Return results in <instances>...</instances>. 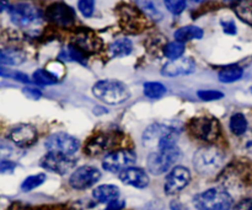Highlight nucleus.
<instances>
[{
  "instance_id": "13",
  "label": "nucleus",
  "mask_w": 252,
  "mask_h": 210,
  "mask_svg": "<svg viewBox=\"0 0 252 210\" xmlns=\"http://www.w3.org/2000/svg\"><path fill=\"white\" fill-rule=\"evenodd\" d=\"M9 139L19 148H30L37 142V130L30 124L15 125L9 133Z\"/></svg>"
},
{
  "instance_id": "5",
  "label": "nucleus",
  "mask_w": 252,
  "mask_h": 210,
  "mask_svg": "<svg viewBox=\"0 0 252 210\" xmlns=\"http://www.w3.org/2000/svg\"><path fill=\"white\" fill-rule=\"evenodd\" d=\"M189 133L203 142L212 143L220 135V124L213 117H196L189 124Z\"/></svg>"
},
{
  "instance_id": "41",
  "label": "nucleus",
  "mask_w": 252,
  "mask_h": 210,
  "mask_svg": "<svg viewBox=\"0 0 252 210\" xmlns=\"http://www.w3.org/2000/svg\"><path fill=\"white\" fill-rule=\"evenodd\" d=\"M192 1H194V2H202V1H204V0H192Z\"/></svg>"
},
{
  "instance_id": "31",
  "label": "nucleus",
  "mask_w": 252,
  "mask_h": 210,
  "mask_svg": "<svg viewBox=\"0 0 252 210\" xmlns=\"http://www.w3.org/2000/svg\"><path fill=\"white\" fill-rule=\"evenodd\" d=\"M78 7L83 16L90 17L95 9V0H79Z\"/></svg>"
},
{
  "instance_id": "9",
  "label": "nucleus",
  "mask_w": 252,
  "mask_h": 210,
  "mask_svg": "<svg viewBox=\"0 0 252 210\" xmlns=\"http://www.w3.org/2000/svg\"><path fill=\"white\" fill-rule=\"evenodd\" d=\"M44 147L47 148L48 151L73 155L80 148V142L75 137L66 134V133H54L47 138L44 142Z\"/></svg>"
},
{
  "instance_id": "3",
  "label": "nucleus",
  "mask_w": 252,
  "mask_h": 210,
  "mask_svg": "<svg viewBox=\"0 0 252 210\" xmlns=\"http://www.w3.org/2000/svg\"><path fill=\"white\" fill-rule=\"evenodd\" d=\"M233 198L223 188H211L196 194L193 206L197 210H230Z\"/></svg>"
},
{
  "instance_id": "4",
  "label": "nucleus",
  "mask_w": 252,
  "mask_h": 210,
  "mask_svg": "<svg viewBox=\"0 0 252 210\" xmlns=\"http://www.w3.org/2000/svg\"><path fill=\"white\" fill-rule=\"evenodd\" d=\"M181 150L179 147L172 149L154 151L147 159V166L150 174L162 175L172 169L175 164L181 159Z\"/></svg>"
},
{
  "instance_id": "27",
  "label": "nucleus",
  "mask_w": 252,
  "mask_h": 210,
  "mask_svg": "<svg viewBox=\"0 0 252 210\" xmlns=\"http://www.w3.org/2000/svg\"><path fill=\"white\" fill-rule=\"evenodd\" d=\"M166 93V88L161 83H150L144 84V95L149 98H160Z\"/></svg>"
},
{
  "instance_id": "36",
  "label": "nucleus",
  "mask_w": 252,
  "mask_h": 210,
  "mask_svg": "<svg viewBox=\"0 0 252 210\" xmlns=\"http://www.w3.org/2000/svg\"><path fill=\"white\" fill-rule=\"evenodd\" d=\"M15 167H16V164L10 161V160H2V161L0 162V172H1V174H12Z\"/></svg>"
},
{
  "instance_id": "15",
  "label": "nucleus",
  "mask_w": 252,
  "mask_h": 210,
  "mask_svg": "<svg viewBox=\"0 0 252 210\" xmlns=\"http://www.w3.org/2000/svg\"><path fill=\"white\" fill-rule=\"evenodd\" d=\"M118 177H120L122 183L139 189H143L149 186L150 182L148 174L144 170L140 169V167H128L125 171L118 174Z\"/></svg>"
},
{
  "instance_id": "37",
  "label": "nucleus",
  "mask_w": 252,
  "mask_h": 210,
  "mask_svg": "<svg viewBox=\"0 0 252 210\" xmlns=\"http://www.w3.org/2000/svg\"><path fill=\"white\" fill-rule=\"evenodd\" d=\"M235 210H252V198L243 199L236 204Z\"/></svg>"
},
{
  "instance_id": "2",
  "label": "nucleus",
  "mask_w": 252,
  "mask_h": 210,
  "mask_svg": "<svg viewBox=\"0 0 252 210\" xmlns=\"http://www.w3.org/2000/svg\"><path fill=\"white\" fill-rule=\"evenodd\" d=\"M224 160L225 156L220 149L216 147H204L194 152L193 166L198 174L212 176L223 167Z\"/></svg>"
},
{
  "instance_id": "40",
  "label": "nucleus",
  "mask_w": 252,
  "mask_h": 210,
  "mask_svg": "<svg viewBox=\"0 0 252 210\" xmlns=\"http://www.w3.org/2000/svg\"><path fill=\"white\" fill-rule=\"evenodd\" d=\"M171 209L172 210H185L184 206H182L180 202H176V201L172 202V203H171Z\"/></svg>"
},
{
  "instance_id": "28",
  "label": "nucleus",
  "mask_w": 252,
  "mask_h": 210,
  "mask_svg": "<svg viewBox=\"0 0 252 210\" xmlns=\"http://www.w3.org/2000/svg\"><path fill=\"white\" fill-rule=\"evenodd\" d=\"M32 79H33V81L36 84L44 86L54 85V84L58 83V79H57L52 73L44 70V69H38V70L34 71L33 75H32Z\"/></svg>"
},
{
  "instance_id": "1",
  "label": "nucleus",
  "mask_w": 252,
  "mask_h": 210,
  "mask_svg": "<svg viewBox=\"0 0 252 210\" xmlns=\"http://www.w3.org/2000/svg\"><path fill=\"white\" fill-rule=\"evenodd\" d=\"M93 93L96 98L107 105H120L130 97V91L122 81L106 79L94 85Z\"/></svg>"
},
{
  "instance_id": "25",
  "label": "nucleus",
  "mask_w": 252,
  "mask_h": 210,
  "mask_svg": "<svg viewBox=\"0 0 252 210\" xmlns=\"http://www.w3.org/2000/svg\"><path fill=\"white\" fill-rule=\"evenodd\" d=\"M59 58L62 59H65V60H74V61H78V63L86 64V56H85V52L81 51L79 47H76L75 44H69L65 49H63L59 56Z\"/></svg>"
},
{
  "instance_id": "30",
  "label": "nucleus",
  "mask_w": 252,
  "mask_h": 210,
  "mask_svg": "<svg viewBox=\"0 0 252 210\" xmlns=\"http://www.w3.org/2000/svg\"><path fill=\"white\" fill-rule=\"evenodd\" d=\"M165 6L171 14L180 15L187 6L186 0H164Z\"/></svg>"
},
{
  "instance_id": "35",
  "label": "nucleus",
  "mask_w": 252,
  "mask_h": 210,
  "mask_svg": "<svg viewBox=\"0 0 252 210\" xmlns=\"http://www.w3.org/2000/svg\"><path fill=\"white\" fill-rule=\"evenodd\" d=\"M221 26H223V30L225 33L228 34H236L238 33V29H236V25L233 20H223L221 21Z\"/></svg>"
},
{
  "instance_id": "39",
  "label": "nucleus",
  "mask_w": 252,
  "mask_h": 210,
  "mask_svg": "<svg viewBox=\"0 0 252 210\" xmlns=\"http://www.w3.org/2000/svg\"><path fill=\"white\" fill-rule=\"evenodd\" d=\"M125 207V202L120 201V199H116V201L108 203L107 210H121Z\"/></svg>"
},
{
  "instance_id": "42",
  "label": "nucleus",
  "mask_w": 252,
  "mask_h": 210,
  "mask_svg": "<svg viewBox=\"0 0 252 210\" xmlns=\"http://www.w3.org/2000/svg\"><path fill=\"white\" fill-rule=\"evenodd\" d=\"M225 1H234V2H235V1H238V0H225Z\"/></svg>"
},
{
  "instance_id": "24",
  "label": "nucleus",
  "mask_w": 252,
  "mask_h": 210,
  "mask_svg": "<svg viewBox=\"0 0 252 210\" xmlns=\"http://www.w3.org/2000/svg\"><path fill=\"white\" fill-rule=\"evenodd\" d=\"M74 44L84 52H93L96 51L97 48H100V42H98V39L95 38V37L91 33H89V32L79 34L78 39H76Z\"/></svg>"
},
{
  "instance_id": "6",
  "label": "nucleus",
  "mask_w": 252,
  "mask_h": 210,
  "mask_svg": "<svg viewBox=\"0 0 252 210\" xmlns=\"http://www.w3.org/2000/svg\"><path fill=\"white\" fill-rule=\"evenodd\" d=\"M10 19L16 26L27 29L41 21V11L30 2H17L9 7Z\"/></svg>"
},
{
  "instance_id": "10",
  "label": "nucleus",
  "mask_w": 252,
  "mask_h": 210,
  "mask_svg": "<svg viewBox=\"0 0 252 210\" xmlns=\"http://www.w3.org/2000/svg\"><path fill=\"white\" fill-rule=\"evenodd\" d=\"M100 179L101 172L98 169L94 166H81L71 174L70 179H69V184L74 189L83 191V189H88L97 183Z\"/></svg>"
},
{
  "instance_id": "14",
  "label": "nucleus",
  "mask_w": 252,
  "mask_h": 210,
  "mask_svg": "<svg viewBox=\"0 0 252 210\" xmlns=\"http://www.w3.org/2000/svg\"><path fill=\"white\" fill-rule=\"evenodd\" d=\"M196 70V63L192 58H179L176 60H171L165 64L161 69V74L164 76H181L189 75Z\"/></svg>"
},
{
  "instance_id": "17",
  "label": "nucleus",
  "mask_w": 252,
  "mask_h": 210,
  "mask_svg": "<svg viewBox=\"0 0 252 210\" xmlns=\"http://www.w3.org/2000/svg\"><path fill=\"white\" fill-rule=\"evenodd\" d=\"M110 140L111 138H108L107 135H97V137H94L93 139L89 140L88 144H86V154L90 155V156H97V155L102 154L106 150L110 149Z\"/></svg>"
},
{
  "instance_id": "7",
  "label": "nucleus",
  "mask_w": 252,
  "mask_h": 210,
  "mask_svg": "<svg viewBox=\"0 0 252 210\" xmlns=\"http://www.w3.org/2000/svg\"><path fill=\"white\" fill-rule=\"evenodd\" d=\"M137 160L134 151L128 149L116 150V151L108 152L102 160V167L105 171L111 174H121L128 167H132Z\"/></svg>"
},
{
  "instance_id": "32",
  "label": "nucleus",
  "mask_w": 252,
  "mask_h": 210,
  "mask_svg": "<svg viewBox=\"0 0 252 210\" xmlns=\"http://www.w3.org/2000/svg\"><path fill=\"white\" fill-rule=\"evenodd\" d=\"M197 95H198V97L201 98L202 101H216L224 97V93L217 90H202L198 91Z\"/></svg>"
},
{
  "instance_id": "21",
  "label": "nucleus",
  "mask_w": 252,
  "mask_h": 210,
  "mask_svg": "<svg viewBox=\"0 0 252 210\" xmlns=\"http://www.w3.org/2000/svg\"><path fill=\"white\" fill-rule=\"evenodd\" d=\"M236 16L245 24L252 26V0H238L234 2Z\"/></svg>"
},
{
  "instance_id": "18",
  "label": "nucleus",
  "mask_w": 252,
  "mask_h": 210,
  "mask_svg": "<svg viewBox=\"0 0 252 210\" xmlns=\"http://www.w3.org/2000/svg\"><path fill=\"white\" fill-rule=\"evenodd\" d=\"M174 36L176 41L185 43V42L192 41V39L202 38L203 37V30L198 26L189 25V26H184L177 30Z\"/></svg>"
},
{
  "instance_id": "11",
  "label": "nucleus",
  "mask_w": 252,
  "mask_h": 210,
  "mask_svg": "<svg viewBox=\"0 0 252 210\" xmlns=\"http://www.w3.org/2000/svg\"><path fill=\"white\" fill-rule=\"evenodd\" d=\"M189 181H191V174L189 169L184 166H175L165 179V193L170 196L180 193L182 189L189 186Z\"/></svg>"
},
{
  "instance_id": "26",
  "label": "nucleus",
  "mask_w": 252,
  "mask_h": 210,
  "mask_svg": "<svg viewBox=\"0 0 252 210\" xmlns=\"http://www.w3.org/2000/svg\"><path fill=\"white\" fill-rule=\"evenodd\" d=\"M185 53V43L179 41L170 42L165 46L164 54L171 60H176V59L182 58V54Z\"/></svg>"
},
{
  "instance_id": "29",
  "label": "nucleus",
  "mask_w": 252,
  "mask_h": 210,
  "mask_svg": "<svg viewBox=\"0 0 252 210\" xmlns=\"http://www.w3.org/2000/svg\"><path fill=\"white\" fill-rule=\"evenodd\" d=\"M46 181V175L44 174H37L33 176H29L21 184V191L22 192H30L32 189L37 188L41 184L44 183Z\"/></svg>"
},
{
  "instance_id": "12",
  "label": "nucleus",
  "mask_w": 252,
  "mask_h": 210,
  "mask_svg": "<svg viewBox=\"0 0 252 210\" xmlns=\"http://www.w3.org/2000/svg\"><path fill=\"white\" fill-rule=\"evenodd\" d=\"M47 17L49 21L58 26H70L75 20V12L69 5L64 2H54L47 9Z\"/></svg>"
},
{
  "instance_id": "38",
  "label": "nucleus",
  "mask_w": 252,
  "mask_h": 210,
  "mask_svg": "<svg viewBox=\"0 0 252 210\" xmlns=\"http://www.w3.org/2000/svg\"><path fill=\"white\" fill-rule=\"evenodd\" d=\"M9 76H12V78L16 79L17 81H21V83H29V81H30V79L27 78L25 74L19 73V71H10Z\"/></svg>"
},
{
  "instance_id": "33",
  "label": "nucleus",
  "mask_w": 252,
  "mask_h": 210,
  "mask_svg": "<svg viewBox=\"0 0 252 210\" xmlns=\"http://www.w3.org/2000/svg\"><path fill=\"white\" fill-rule=\"evenodd\" d=\"M140 7L142 10H144V12H147L148 16H150L154 20H160L161 19V14H160L159 10L155 7V5L152 1H142L140 2Z\"/></svg>"
},
{
  "instance_id": "23",
  "label": "nucleus",
  "mask_w": 252,
  "mask_h": 210,
  "mask_svg": "<svg viewBox=\"0 0 252 210\" xmlns=\"http://www.w3.org/2000/svg\"><path fill=\"white\" fill-rule=\"evenodd\" d=\"M244 75V70L238 65H230L223 68L218 74V79L220 83L230 84L240 80Z\"/></svg>"
},
{
  "instance_id": "8",
  "label": "nucleus",
  "mask_w": 252,
  "mask_h": 210,
  "mask_svg": "<svg viewBox=\"0 0 252 210\" xmlns=\"http://www.w3.org/2000/svg\"><path fill=\"white\" fill-rule=\"evenodd\" d=\"M41 167L47 171L54 172L58 175H65L75 167L76 160L71 155L62 154V152L48 151L39 161Z\"/></svg>"
},
{
  "instance_id": "34",
  "label": "nucleus",
  "mask_w": 252,
  "mask_h": 210,
  "mask_svg": "<svg viewBox=\"0 0 252 210\" xmlns=\"http://www.w3.org/2000/svg\"><path fill=\"white\" fill-rule=\"evenodd\" d=\"M22 92L30 100H39L42 97L41 90L36 88H24L22 89Z\"/></svg>"
},
{
  "instance_id": "19",
  "label": "nucleus",
  "mask_w": 252,
  "mask_h": 210,
  "mask_svg": "<svg viewBox=\"0 0 252 210\" xmlns=\"http://www.w3.org/2000/svg\"><path fill=\"white\" fill-rule=\"evenodd\" d=\"M26 59L22 51L16 48H4L0 53V61L2 65H19Z\"/></svg>"
},
{
  "instance_id": "20",
  "label": "nucleus",
  "mask_w": 252,
  "mask_h": 210,
  "mask_svg": "<svg viewBox=\"0 0 252 210\" xmlns=\"http://www.w3.org/2000/svg\"><path fill=\"white\" fill-rule=\"evenodd\" d=\"M132 51L133 44L128 38L117 39L110 46V54L113 58H122V57L129 56Z\"/></svg>"
},
{
  "instance_id": "16",
  "label": "nucleus",
  "mask_w": 252,
  "mask_h": 210,
  "mask_svg": "<svg viewBox=\"0 0 252 210\" xmlns=\"http://www.w3.org/2000/svg\"><path fill=\"white\" fill-rule=\"evenodd\" d=\"M93 197L98 203H111L120 198V188L115 184H102L94 189Z\"/></svg>"
},
{
  "instance_id": "22",
  "label": "nucleus",
  "mask_w": 252,
  "mask_h": 210,
  "mask_svg": "<svg viewBox=\"0 0 252 210\" xmlns=\"http://www.w3.org/2000/svg\"><path fill=\"white\" fill-rule=\"evenodd\" d=\"M229 128L231 133L236 137H243L249 130V123L245 116L243 113H235L231 116L230 122H229Z\"/></svg>"
}]
</instances>
